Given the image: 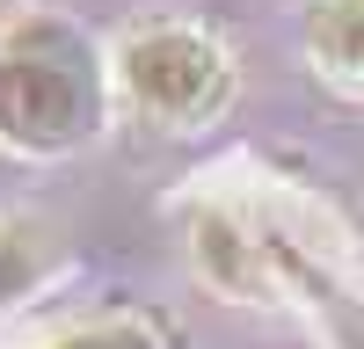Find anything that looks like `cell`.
Returning a JSON list of instances; mask_svg holds the SVG:
<instances>
[{"label": "cell", "mask_w": 364, "mask_h": 349, "mask_svg": "<svg viewBox=\"0 0 364 349\" xmlns=\"http://www.w3.org/2000/svg\"><path fill=\"white\" fill-rule=\"evenodd\" d=\"M51 349H154L139 328H80V335H66V342H51Z\"/></svg>", "instance_id": "cell-5"}, {"label": "cell", "mask_w": 364, "mask_h": 349, "mask_svg": "<svg viewBox=\"0 0 364 349\" xmlns=\"http://www.w3.org/2000/svg\"><path fill=\"white\" fill-rule=\"evenodd\" d=\"M29 284H37V240H29L22 226H0V313H8Z\"/></svg>", "instance_id": "cell-4"}, {"label": "cell", "mask_w": 364, "mask_h": 349, "mask_svg": "<svg viewBox=\"0 0 364 349\" xmlns=\"http://www.w3.org/2000/svg\"><path fill=\"white\" fill-rule=\"evenodd\" d=\"M109 116V80L87 29L58 15H22L0 29V145L80 153Z\"/></svg>", "instance_id": "cell-1"}, {"label": "cell", "mask_w": 364, "mask_h": 349, "mask_svg": "<svg viewBox=\"0 0 364 349\" xmlns=\"http://www.w3.org/2000/svg\"><path fill=\"white\" fill-rule=\"evenodd\" d=\"M306 51L328 80L364 87V0H314L306 8Z\"/></svg>", "instance_id": "cell-3"}, {"label": "cell", "mask_w": 364, "mask_h": 349, "mask_svg": "<svg viewBox=\"0 0 364 349\" xmlns=\"http://www.w3.org/2000/svg\"><path fill=\"white\" fill-rule=\"evenodd\" d=\"M117 73H124V95L161 116V124H204L211 109L226 102L233 87V66L226 51L204 37V29H182V22H161V29H139L117 58Z\"/></svg>", "instance_id": "cell-2"}]
</instances>
